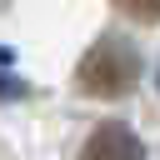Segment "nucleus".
Masks as SVG:
<instances>
[{
	"label": "nucleus",
	"mask_w": 160,
	"mask_h": 160,
	"mask_svg": "<svg viewBox=\"0 0 160 160\" xmlns=\"http://www.w3.org/2000/svg\"><path fill=\"white\" fill-rule=\"evenodd\" d=\"M135 80H140V50L125 35H100L75 70V85L85 95H125Z\"/></svg>",
	"instance_id": "f257e3e1"
},
{
	"label": "nucleus",
	"mask_w": 160,
	"mask_h": 160,
	"mask_svg": "<svg viewBox=\"0 0 160 160\" xmlns=\"http://www.w3.org/2000/svg\"><path fill=\"white\" fill-rule=\"evenodd\" d=\"M80 160H145V145H140V135L125 120H105V125L90 130Z\"/></svg>",
	"instance_id": "f03ea898"
},
{
	"label": "nucleus",
	"mask_w": 160,
	"mask_h": 160,
	"mask_svg": "<svg viewBox=\"0 0 160 160\" xmlns=\"http://www.w3.org/2000/svg\"><path fill=\"white\" fill-rule=\"evenodd\" d=\"M115 10L140 25H160V0H115Z\"/></svg>",
	"instance_id": "7ed1b4c3"
}]
</instances>
